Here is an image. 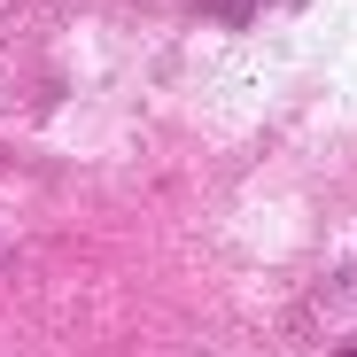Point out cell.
Returning a JSON list of instances; mask_svg holds the SVG:
<instances>
[{"label":"cell","mask_w":357,"mask_h":357,"mask_svg":"<svg viewBox=\"0 0 357 357\" xmlns=\"http://www.w3.org/2000/svg\"><path fill=\"white\" fill-rule=\"evenodd\" d=\"M210 8H218V16H257L264 0H210Z\"/></svg>","instance_id":"1"},{"label":"cell","mask_w":357,"mask_h":357,"mask_svg":"<svg viewBox=\"0 0 357 357\" xmlns=\"http://www.w3.org/2000/svg\"><path fill=\"white\" fill-rule=\"evenodd\" d=\"M342 357H357V349H342Z\"/></svg>","instance_id":"2"}]
</instances>
